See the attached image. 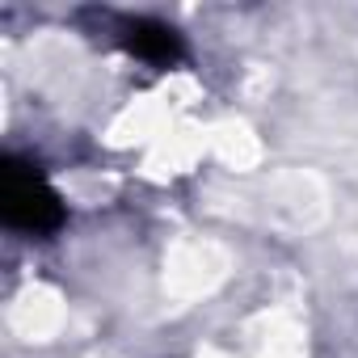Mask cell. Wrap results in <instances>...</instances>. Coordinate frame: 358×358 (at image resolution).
<instances>
[{
  "label": "cell",
  "instance_id": "cell-2",
  "mask_svg": "<svg viewBox=\"0 0 358 358\" xmlns=\"http://www.w3.org/2000/svg\"><path fill=\"white\" fill-rule=\"evenodd\" d=\"M106 22H110L114 43H118L127 55H135L139 64L173 68V64L186 59L182 34H177L173 26H164V22H152V17H110V13H106Z\"/></svg>",
  "mask_w": 358,
  "mask_h": 358
},
{
  "label": "cell",
  "instance_id": "cell-1",
  "mask_svg": "<svg viewBox=\"0 0 358 358\" xmlns=\"http://www.w3.org/2000/svg\"><path fill=\"white\" fill-rule=\"evenodd\" d=\"M0 211H5L9 228L30 232V236H51L68 220L43 169L22 156H5V164H0Z\"/></svg>",
  "mask_w": 358,
  "mask_h": 358
}]
</instances>
